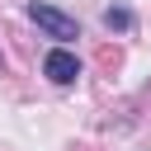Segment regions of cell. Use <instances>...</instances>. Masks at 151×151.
<instances>
[{
	"label": "cell",
	"instance_id": "1",
	"mask_svg": "<svg viewBox=\"0 0 151 151\" xmlns=\"http://www.w3.org/2000/svg\"><path fill=\"white\" fill-rule=\"evenodd\" d=\"M28 19L47 33V38H57V42H71V38H80V24L71 19V14H61L57 5H42V0H33L28 5Z\"/></svg>",
	"mask_w": 151,
	"mask_h": 151
},
{
	"label": "cell",
	"instance_id": "2",
	"mask_svg": "<svg viewBox=\"0 0 151 151\" xmlns=\"http://www.w3.org/2000/svg\"><path fill=\"white\" fill-rule=\"evenodd\" d=\"M42 76H47L52 85H71V80L80 76V57L66 52V47H52V52L42 57Z\"/></svg>",
	"mask_w": 151,
	"mask_h": 151
},
{
	"label": "cell",
	"instance_id": "3",
	"mask_svg": "<svg viewBox=\"0 0 151 151\" xmlns=\"http://www.w3.org/2000/svg\"><path fill=\"white\" fill-rule=\"evenodd\" d=\"M104 24L109 28H132V14L127 9H104Z\"/></svg>",
	"mask_w": 151,
	"mask_h": 151
}]
</instances>
